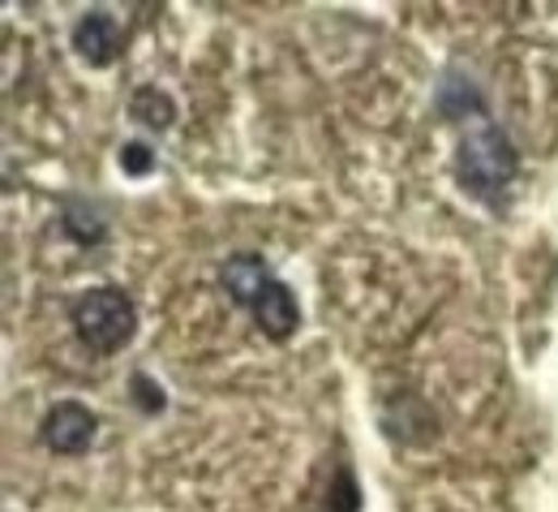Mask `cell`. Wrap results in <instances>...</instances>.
Returning <instances> with one entry per match:
<instances>
[{
	"label": "cell",
	"mask_w": 558,
	"mask_h": 512,
	"mask_svg": "<svg viewBox=\"0 0 558 512\" xmlns=\"http://www.w3.org/2000/svg\"><path fill=\"white\" fill-rule=\"evenodd\" d=\"M219 281H223L228 297H232L241 310H250V319L258 323L263 336L288 341V336L296 332V323H301L296 293L279 281L263 254H250V250L228 254L223 267H219Z\"/></svg>",
	"instance_id": "cell-1"
},
{
	"label": "cell",
	"mask_w": 558,
	"mask_h": 512,
	"mask_svg": "<svg viewBox=\"0 0 558 512\" xmlns=\"http://www.w3.org/2000/svg\"><path fill=\"white\" fill-rule=\"evenodd\" d=\"M515 172H520V151L507 139V130H498L489 121L469 130L456 146V181H460V190L489 203V207H498V199L511 190Z\"/></svg>",
	"instance_id": "cell-2"
},
{
	"label": "cell",
	"mask_w": 558,
	"mask_h": 512,
	"mask_svg": "<svg viewBox=\"0 0 558 512\" xmlns=\"http://www.w3.org/2000/svg\"><path fill=\"white\" fill-rule=\"evenodd\" d=\"M73 319V332L82 336L86 349L112 358L121 354L134 332H138V310L130 301V293L117 289V285H99V289H86L70 310Z\"/></svg>",
	"instance_id": "cell-3"
},
{
	"label": "cell",
	"mask_w": 558,
	"mask_h": 512,
	"mask_svg": "<svg viewBox=\"0 0 558 512\" xmlns=\"http://www.w3.org/2000/svg\"><path fill=\"white\" fill-rule=\"evenodd\" d=\"M95 431H99V418L82 405V401H61L44 414L39 422V439L57 452V456H82L90 443H95Z\"/></svg>",
	"instance_id": "cell-4"
},
{
	"label": "cell",
	"mask_w": 558,
	"mask_h": 512,
	"mask_svg": "<svg viewBox=\"0 0 558 512\" xmlns=\"http://www.w3.org/2000/svg\"><path fill=\"white\" fill-rule=\"evenodd\" d=\"M121 44H125V31H121L117 17L104 13V9L82 13L77 26H73V52H77L82 61H90V66H112L117 52H121Z\"/></svg>",
	"instance_id": "cell-5"
},
{
	"label": "cell",
	"mask_w": 558,
	"mask_h": 512,
	"mask_svg": "<svg viewBox=\"0 0 558 512\" xmlns=\"http://www.w3.org/2000/svg\"><path fill=\"white\" fill-rule=\"evenodd\" d=\"M434 104H438V117H447V121L486 117V95L477 91V82H473L469 73H460V70H447L442 78H438Z\"/></svg>",
	"instance_id": "cell-6"
},
{
	"label": "cell",
	"mask_w": 558,
	"mask_h": 512,
	"mask_svg": "<svg viewBox=\"0 0 558 512\" xmlns=\"http://www.w3.org/2000/svg\"><path fill=\"white\" fill-rule=\"evenodd\" d=\"M130 117H134L138 126H146V130H168V126L177 121V104H172V95L159 91V86H138L134 99H130Z\"/></svg>",
	"instance_id": "cell-7"
},
{
	"label": "cell",
	"mask_w": 558,
	"mask_h": 512,
	"mask_svg": "<svg viewBox=\"0 0 558 512\" xmlns=\"http://www.w3.org/2000/svg\"><path fill=\"white\" fill-rule=\"evenodd\" d=\"M65 228L77 246H99L108 237V216L82 199H65Z\"/></svg>",
	"instance_id": "cell-8"
},
{
	"label": "cell",
	"mask_w": 558,
	"mask_h": 512,
	"mask_svg": "<svg viewBox=\"0 0 558 512\" xmlns=\"http://www.w3.org/2000/svg\"><path fill=\"white\" fill-rule=\"evenodd\" d=\"M130 396H134V401L142 405V414H159V409L168 405L163 388H159V383H150V374H142V370L134 374V379H130Z\"/></svg>",
	"instance_id": "cell-9"
},
{
	"label": "cell",
	"mask_w": 558,
	"mask_h": 512,
	"mask_svg": "<svg viewBox=\"0 0 558 512\" xmlns=\"http://www.w3.org/2000/svg\"><path fill=\"white\" fill-rule=\"evenodd\" d=\"M150 164H155V155H150V146L146 143L121 146V168H125L130 177H146V172H150Z\"/></svg>",
	"instance_id": "cell-10"
}]
</instances>
